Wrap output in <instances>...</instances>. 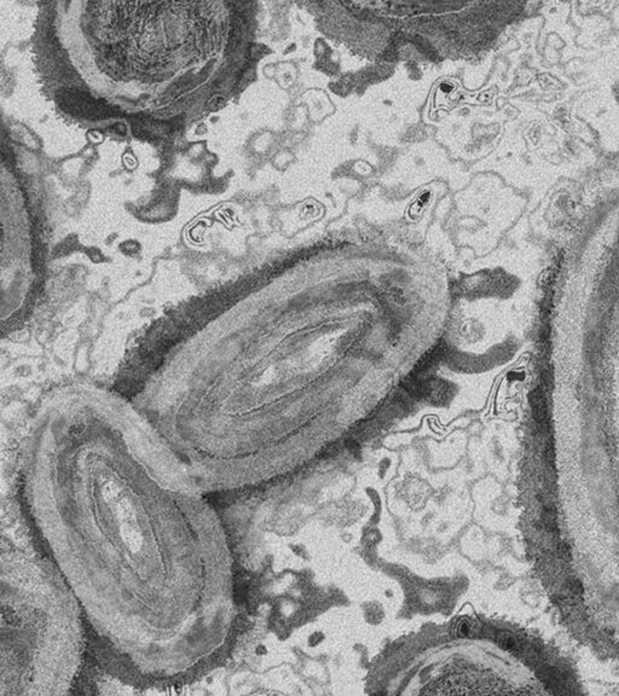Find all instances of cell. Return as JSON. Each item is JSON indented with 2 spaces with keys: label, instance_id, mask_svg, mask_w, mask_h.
I'll return each mask as SVG.
<instances>
[{
  "label": "cell",
  "instance_id": "1",
  "mask_svg": "<svg viewBox=\"0 0 619 696\" xmlns=\"http://www.w3.org/2000/svg\"><path fill=\"white\" fill-rule=\"evenodd\" d=\"M20 490L109 674L180 688L223 665L238 630L228 531L132 399L90 384L50 393L24 434Z\"/></svg>",
  "mask_w": 619,
  "mask_h": 696
},
{
  "label": "cell",
  "instance_id": "3",
  "mask_svg": "<svg viewBox=\"0 0 619 696\" xmlns=\"http://www.w3.org/2000/svg\"><path fill=\"white\" fill-rule=\"evenodd\" d=\"M480 632V624L478 621L471 618H461L458 619L455 626V634L458 637L471 638L474 637Z\"/></svg>",
  "mask_w": 619,
  "mask_h": 696
},
{
  "label": "cell",
  "instance_id": "2",
  "mask_svg": "<svg viewBox=\"0 0 619 696\" xmlns=\"http://www.w3.org/2000/svg\"><path fill=\"white\" fill-rule=\"evenodd\" d=\"M87 644L80 604L51 558L3 545L0 696L68 694Z\"/></svg>",
  "mask_w": 619,
  "mask_h": 696
}]
</instances>
